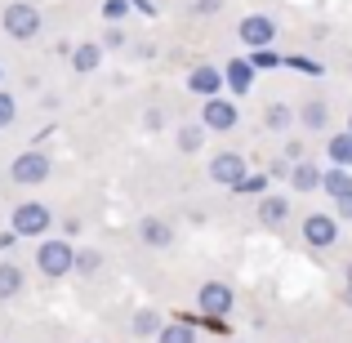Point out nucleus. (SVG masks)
Masks as SVG:
<instances>
[{
    "instance_id": "a878e982",
    "label": "nucleus",
    "mask_w": 352,
    "mask_h": 343,
    "mask_svg": "<svg viewBox=\"0 0 352 343\" xmlns=\"http://www.w3.org/2000/svg\"><path fill=\"white\" fill-rule=\"evenodd\" d=\"M14 116H18L14 94H5V89H0V129H9V125H14Z\"/></svg>"
},
{
    "instance_id": "cd10ccee",
    "label": "nucleus",
    "mask_w": 352,
    "mask_h": 343,
    "mask_svg": "<svg viewBox=\"0 0 352 343\" xmlns=\"http://www.w3.org/2000/svg\"><path fill=\"white\" fill-rule=\"evenodd\" d=\"M285 67H294V71H308V76H317V63H312V58H285Z\"/></svg>"
},
{
    "instance_id": "aec40b11",
    "label": "nucleus",
    "mask_w": 352,
    "mask_h": 343,
    "mask_svg": "<svg viewBox=\"0 0 352 343\" xmlns=\"http://www.w3.org/2000/svg\"><path fill=\"white\" fill-rule=\"evenodd\" d=\"M165 330V321H161V312H152V308H143V312H134V335H161Z\"/></svg>"
},
{
    "instance_id": "72a5a7b5",
    "label": "nucleus",
    "mask_w": 352,
    "mask_h": 343,
    "mask_svg": "<svg viewBox=\"0 0 352 343\" xmlns=\"http://www.w3.org/2000/svg\"><path fill=\"white\" fill-rule=\"evenodd\" d=\"M129 5H134L138 14H152V0H129Z\"/></svg>"
},
{
    "instance_id": "423d86ee",
    "label": "nucleus",
    "mask_w": 352,
    "mask_h": 343,
    "mask_svg": "<svg viewBox=\"0 0 352 343\" xmlns=\"http://www.w3.org/2000/svg\"><path fill=\"white\" fill-rule=\"evenodd\" d=\"M14 183H23V188H36V183H45L50 179V156L45 152H18V161H14Z\"/></svg>"
},
{
    "instance_id": "f8f14e48",
    "label": "nucleus",
    "mask_w": 352,
    "mask_h": 343,
    "mask_svg": "<svg viewBox=\"0 0 352 343\" xmlns=\"http://www.w3.org/2000/svg\"><path fill=\"white\" fill-rule=\"evenodd\" d=\"M223 76H228V89H232V94H250V85H254V63H250V58H232Z\"/></svg>"
},
{
    "instance_id": "ddd939ff",
    "label": "nucleus",
    "mask_w": 352,
    "mask_h": 343,
    "mask_svg": "<svg viewBox=\"0 0 352 343\" xmlns=\"http://www.w3.org/2000/svg\"><path fill=\"white\" fill-rule=\"evenodd\" d=\"M138 236H143V245H152V250H165L174 241V232H170V223H161V219H147L143 228H138Z\"/></svg>"
},
{
    "instance_id": "39448f33",
    "label": "nucleus",
    "mask_w": 352,
    "mask_h": 343,
    "mask_svg": "<svg viewBox=\"0 0 352 343\" xmlns=\"http://www.w3.org/2000/svg\"><path fill=\"white\" fill-rule=\"evenodd\" d=\"M245 156H241V152H219L214 156V161H210V179H214L219 183V188H241V179H245Z\"/></svg>"
},
{
    "instance_id": "6e6552de",
    "label": "nucleus",
    "mask_w": 352,
    "mask_h": 343,
    "mask_svg": "<svg viewBox=\"0 0 352 343\" xmlns=\"http://www.w3.org/2000/svg\"><path fill=\"white\" fill-rule=\"evenodd\" d=\"M201 125L206 129H232L236 125V103L232 98H206V107H201Z\"/></svg>"
},
{
    "instance_id": "f03ea898",
    "label": "nucleus",
    "mask_w": 352,
    "mask_h": 343,
    "mask_svg": "<svg viewBox=\"0 0 352 343\" xmlns=\"http://www.w3.org/2000/svg\"><path fill=\"white\" fill-rule=\"evenodd\" d=\"M0 23H5V32L14 41H32V36H41V9L27 5V0H14V5H5Z\"/></svg>"
},
{
    "instance_id": "0eeeda50",
    "label": "nucleus",
    "mask_w": 352,
    "mask_h": 343,
    "mask_svg": "<svg viewBox=\"0 0 352 343\" xmlns=\"http://www.w3.org/2000/svg\"><path fill=\"white\" fill-rule=\"evenodd\" d=\"M303 236H308V245H317V250L335 245L339 241V219L335 214H308L303 219Z\"/></svg>"
},
{
    "instance_id": "412c9836",
    "label": "nucleus",
    "mask_w": 352,
    "mask_h": 343,
    "mask_svg": "<svg viewBox=\"0 0 352 343\" xmlns=\"http://www.w3.org/2000/svg\"><path fill=\"white\" fill-rule=\"evenodd\" d=\"M201 143H206V125H183V129H179V152H183V156L201 152Z\"/></svg>"
},
{
    "instance_id": "b1692460",
    "label": "nucleus",
    "mask_w": 352,
    "mask_h": 343,
    "mask_svg": "<svg viewBox=\"0 0 352 343\" xmlns=\"http://www.w3.org/2000/svg\"><path fill=\"white\" fill-rule=\"evenodd\" d=\"M267 179H272V174H245L236 192H250V197H263V192H267Z\"/></svg>"
},
{
    "instance_id": "9d476101",
    "label": "nucleus",
    "mask_w": 352,
    "mask_h": 343,
    "mask_svg": "<svg viewBox=\"0 0 352 343\" xmlns=\"http://www.w3.org/2000/svg\"><path fill=\"white\" fill-rule=\"evenodd\" d=\"M223 85H228V76L219 67H197L188 76V89H192V94H201V98H219V89H223Z\"/></svg>"
},
{
    "instance_id": "20e7f679",
    "label": "nucleus",
    "mask_w": 352,
    "mask_h": 343,
    "mask_svg": "<svg viewBox=\"0 0 352 343\" xmlns=\"http://www.w3.org/2000/svg\"><path fill=\"white\" fill-rule=\"evenodd\" d=\"M232 303H236V294L228 290L223 281H206L201 294H197V308L206 312V317H214V321H223L228 312H232Z\"/></svg>"
},
{
    "instance_id": "e433bc0d",
    "label": "nucleus",
    "mask_w": 352,
    "mask_h": 343,
    "mask_svg": "<svg viewBox=\"0 0 352 343\" xmlns=\"http://www.w3.org/2000/svg\"><path fill=\"white\" fill-rule=\"evenodd\" d=\"M348 281H352V267H348Z\"/></svg>"
},
{
    "instance_id": "a211bd4d",
    "label": "nucleus",
    "mask_w": 352,
    "mask_h": 343,
    "mask_svg": "<svg viewBox=\"0 0 352 343\" xmlns=\"http://www.w3.org/2000/svg\"><path fill=\"white\" fill-rule=\"evenodd\" d=\"M326 152H330V161H335V165H344V170H348V165H352V129H348V134H335V138H330Z\"/></svg>"
},
{
    "instance_id": "7c9ffc66",
    "label": "nucleus",
    "mask_w": 352,
    "mask_h": 343,
    "mask_svg": "<svg viewBox=\"0 0 352 343\" xmlns=\"http://www.w3.org/2000/svg\"><path fill=\"white\" fill-rule=\"evenodd\" d=\"M339 219H348V223H352V192H348V197H339Z\"/></svg>"
},
{
    "instance_id": "f257e3e1",
    "label": "nucleus",
    "mask_w": 352,
    "mask_h": 343,
    "mask_svg": "<svg viewBox=\"0 0 352 343\" xmlns=\"http://www.w3.org/2000/svg\"><path fill=\"white\" fill-rule=\"evenodd\" d=\"M36 267H41V276H67V272H76V250H72V241L67 236L41 241V245H36Z\"/></svg>"
},
{
    "instance_id": "4be33fe9",
    "label": "nucleus",
    "mask_w": 352,
    "mask_h": 343,
    "mask_svg": "<svg viewBox=\"0 0 352 343\" xmlns=\"http://www.w3.org/2000/svg\"><path fill=\"white\" fill-rule=\"evenodd\" d=\"M156 343H197V330H192L188 321H174V326H165L161 335H156Z\"/></svg>"
},
{
    "instance_id": "1a4fd4ad",
    "label": "nucleus",
    "mask_w": 352,
    "mask_h": 343,
    "mask_svg": "<svg viewBox=\"0 0 352 343\" xmlns=\"http://www.w3.org/2000/svg\"><path fill=\"white\" fill-rule=\"evenodd\" d=\"M241 41L245 45H254V49H267L272 45V36H276V27H272V18H263V14H250V18H241Z\"/></svg>"
},
{
    "instance_id": "2eb2a0df",
    "label": "nucleus",
    "mask_w": 352,
    "mask_h": 343,
    "mask_svg": "<svg viewBox=\"0 0 352 343\" xmlns=\"http://www.w3.org/2000/svg\"><path fill=\"white\" fill-rule=\"evenodd\" d=\"M285 214H290V201H285V197H263V206H258V223L276 228V223H285Z\"/></svg>"
},
{
    "instance_id": "5701e85b",
    "label": "nucleus",
    "mask_w": 352,
    "mask_h": 343,
    "mask_svg": "<svg viewBox=\"0 0 352 343\" xmlns=\"http://www.w3.org/2000/svg\"><path fill=\"white\" fill-rule=\"evenodd\" d=\"M294 125V112L285 103H272L267 107V129H276V134H281V129H290Z\"/></svg>"
},
{
    "instance_id": "7ed1b4c3",
    "label": "nucleus",
    "mask_w": 352,
    "mask_h": 343,
    "mask_svg": "<svg viewBox=\"0 0 352 343\" xmlns=\"http://www.w3.org/2000/svg\"><path fill=\"white\" fill-rule=\"evenodd\" d=\"M9 223H14L18 236H45V232L54 228V214H50V206H41V201H23Z\"/></svg>"
},
{
    "instance_id": "c9c22d12",
    "label": "nucleus",
    "mask_w": 352,
    "mask_h": 343,
    "mask_svg": "<svg viewBox=\"0 0 352 343\" xmlns=\"http://www.w3.org/2000/svg\"><path fill=\"white\" fill-rule=\"evenodd\" d=\"M0 80H5V67H0Z\"/></svg>"
},
{
    "instance_id": "6ab92c4d",
    "label": "nucleus",
    "mask_w": 352,
    "mask_h": 343,
    "mask_svg": "<svg viewBox=\"0 0 352 343\" xmlns=\"http://www.w3.org/2000/svg\"><path fill=\"white\" fill-rule=\"evenodd\" d=\"M299 120H303V125H308V129H326V120H330V107L321 103V98H312V103H303Z\"/></svg>"
},
{
    "instance_id": "473e14b6",
    "label": "nucleus",
    "mask_w": 352,
    "mask_h": 343,
    "mask_svg": "<svg viewBox=\"0 0 352 343\" xmlns=\"http://www.w3.org/2000/svg\"><path fill=\"white\" fill-rule=\"evenodd\" d=\"M14 241H18V232H14V228H9V232H0V250H9Z\"/></svg>"
},
{
    "instance_id": "bb28decb",
    "label": "nucleus",
    "mask_w": 352,
    "mask_h": 343,
    "mask_svg": "<svg viewBox=\"0 0 352 343\" xmlns=\"http://www.w3.org/2000/svg\"><path fill=\"white\" fill-rule=\"evenodd\" d=\"M129 14V0H103V18L107 23H120Z\"/></svg>"
},
{
    "instance_id": "f3484780",
    "label": "nucleus",
    "mask_w": 352,
    "mask_h": 343,
    "mask_svg": "<svg viewBox=\"0 0 352 343\" xmlns=\"http://www.w3.org/2000/svg\"><path fill=\"white\" fill-rule=\"evenodd\" d=\"M23 290V267L18 263H0V299H14Z\"/></svg>"
},
{
    "instance_id": "9b49d317",
    "label": "nucleus",
    "mask_w": 352,
    "mask_h": 343,
    "mask_svg": "<svg viewBox=\"0 0 352 343\" xmlns=\"http://www.w3.org/2000/svg\"><path fill=\"white\" fill-rule=\"evenodd\" d=\"M321 183H326V170H317V165H308V161H294V170H290L294 192H321Z\"/></svg>"
},
{
    "instance_id": "f704fd0d",
    "label": "nucleus",
    "mask_w": 352,
    "mask_h": 343,
    "mask_svg": "<svg viewBox=\"0 0 352 343\" xmlns=\"http://www.w3.org/2000/svg\"><path fill=\"white\" fill-rule=\"evenodd\" d=\"M344 303H348V308H352V281H348V290H344Z\"/></svg>"
},
{
    "instance_id": "c756f323",
    "label": "nucleus",
    "mask_w": 352,
    "mask_h": 343,
    "mask_svg": "<svg viewBox=\"0 0 352 343\" xmlns=\"http://www.w3.org/2000/svg\"><path fill=\"white\" fill-rule=\"evenodd\" d=\"M103 45H112V49H120V45H125V32H120L116 23H107V36H103Z\"/></svg>"
},
{
    "instance_id": "4c0bfd02",
    "label": "nucleus",
    "mask_w": 352,
    "mask_h": 343,
    "mask_svg": "<svg viewBox=\"0 0 352 343\" xmlns=\"http://www.w3.org/2000/svg\"><path fill=\"white\" fill-rule=\"evenodd\" d=\"M348 129H352V125H348Z\"/></svg>"
},
{
    "instance_id": "dca6fc26",
    "label": "nucleus",
    "mask_w": 352,
    "mask_h": 343,
    "mask_svg": "<svg viewBox=\"0 0 352 343\" xmlns=\"http://www.w3.org/2000/svg\"><path fill=\"white\" fill-rule=\"evenodd\" d=\"M321 188H326L330 192V197H348V192H352V174L344 170V165H330V170H326V183H321Z\"/></svg>"
},
{
    "instance_id": "2f4dec72",
    "label": "nucleus",
    "mask_w": 352,
    "mask_h": 343,
    "mask_svg": "<svg viewBox=\"0 0 352 343\" xmlns=\"http://www.w3.org/2000/svg\"><path fill=\"white\" fill-rule=\"evenodd\" d=\"M219 5H223V0H197V14H214Z\"/></svg>"
},
{
    "instance_id": "c85d7f7f",
    "label": "nucleus",
    "mask_w": 352,
    "mask_h": 343,
    "mask_svg": "<svg viewBox=\"0 0 352 343\" xmlns=\"http://www.w3.org/2000/svg\"><path fill=\"white\" fill-rule=\"evenodd\" d=\"M250 63H254V67H276L281 58H276L272 49H254V58H250Z\"/></svg>"
},
{
    "instance_id": "393cba45",
    "label": "nucleus",
    "mask_w": 352,
    "mask_h": 343,
    "mask_svg": "<svg viewBox=\"0 0 352 343\" xmlns=\"http://www.w3.org/2000/svg\"><path fill=\"white\" fill-rule=\"evenodd\" d=\"M98 267H103V254H98V250H80L76 254V272H98Z\"/></svg>"
},
{
    "instance_id": "4468645a",
    "label": "nucleus",
    "mask_w": 352,
    "mask_h": 343,
    "mask_svg": "<svg viewBox=\"0 0 352 343\" xmlns=\"http://www.w3.org/2000/svg\"><path fill=\"white\" fill-rule=\"evenodd\" d=\"M98 63H103V41H89V45H76V49H72V67L76 71H94Z\"/></svg>"
}]
</instances>
